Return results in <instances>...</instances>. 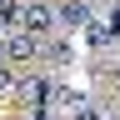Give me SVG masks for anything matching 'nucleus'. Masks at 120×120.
Listing matches in <instances>:
<instances>
[{
	"label": "nucleus",
	"instance_id": "f8f14e48",
	"mask_svg": "<svg viewBox=\"0 0 120 120\" xmlns=\"http://www.w3.org/2000/svg\"><path fill=\"white\" fill-rule=\"evenodd\" d=\"M35 120H40V115H35Z\"/></svg>",
	"mask_w": 120,
	"mask_h": 120
},
{
	"label": "nucleus",
	"instance_id": "f03ea898",
	"mask_svg": "<svg viewBox=\"0 0 120 120\" xmlns=\"http://www.w3.org/2000/svg\"><path fill=\"white\" fill-rule=\"evenodd\" d=\"M35 55H40V40H35V35H25V30H15V35L0 45V60H5V65H30Z\"/></svg>",
	"mask_w": 120,
	"mask_h": 120
},
{
	"label": "nucleus",
	"instance_id": "39448f33",
	"mask_svg": "<svg viewBox=\"0 0 120 120\" xmlns=\"http://www.w3.org/2000/svg\"><path fill=\"white\" fill-rule=\"evenodd\" d=\"M80 35H85V45H90V50H105V45L115 40V25H110V20H95V15H90V25L80 30Z\"/></svg>",
	"mask_w": 120,
	"mask_h": 120
},
{
	"label": "nucleus",
	"instance_id": "6e6552de",
	"mask_svg": "<svg viewBox=\"0 0 120 120\" xmlns=\"http://www.w3.org/2000/svg\"><path fill=\"white\" fill-rule=\"evenodd\" d=\"M75 120H105V115L95 110V105H80V110H75Z\"/></svg>",
	"mask_w": 120,
	"mask_h": 120
},
{
	"label": "nucleus",
	"instance_id": "9d476101",
	"mask_svg": "<svg viewBox=\"0 0 120 120\" xmlns=\"http://www.w3.org/2000/svg\"><path fill=\"white\" fill-rule=\"evenodd\" d=\"M40 5H50V0H40Z\"/></svg>",
	"mask_w": 120,
	"mask_h": 120
},
{
	"label": "nucleus",
	"instance_id": "9b49d317",
	"mask_svg": "<svg viewBox=\"0 0 120 120\" xmlns=\"http://www.w3.org/2000/svg\"><path fill=\"white\" fill-rule=\"evenodd\" d=\"M115 80H120V70H115Z\"/></svg>",
	"mask_w": 120,
	"mask_h": 120
},
{
	"label": "nucleus",
	"instance_id": "0eeeda50",
	"mask_svg": "<svg viewBox=\"0 0 120 120\" xmlns=\"http://www.w3.org/2000/svg\"><path fill=\"white\" fill-rule=\"evenodd\" d=\"M45 60H50V65H70V60H75L70 40H65V35H50V45H45Z\"/></svg>",
	"mask_w": 120,
	"mask_h": 120
},
{
	"label": "nucleus",
	"instance_id": "7ed1b4c3",
	"mask_svg": "<svg viewBox=\"0 0 120 120\" xmlns=\"http://www.w3.org/2000/svg\"><path fill=\"white\" fill-rule=\"evenodd\" d=\"M80 95L75 90H65V85H50V95H45V110H55V115H65V120H75V110H80Z\"/></svg>",
	"mask_w": 120,
	"mask_h": 120
},
{
	"label": "nucleus",
	"instance_id": "20e7f679",
	"mask_svg": "<svg viewBox=\"0 0 120 120\" xmlns=\"http://www.w3.org/2000/svg\"><path fill=\"white\" fill-rule=\"evenodd\" d=\"M55 20L65 25V30H85L90 25V5H85V0H65V5L55 10Z\"/></svg>",
	"mask_w": 120,
	"mask_h": 120
},
{
	"label": "nucleus",
	"instance_id": "f257e3e1",
	"mask_svg": "<svg viewBox=\"0 0 120 120\" xmlns=\"http://www.w3.org/2000/svg\"><path fill=\"white\" fill-rule=\"evenodd\" d=\"M55 25H60L55 10L40 5V0H30V5L20 10V30H25V35H35V40H40V35H55Z\"/></svg>",
	"mask_w": 120,
	"mask_h": 120
},
{
	"label": "nucleus",
	"instance_id": "423d86ee",
	"mask_svg": "<svg viewBox=\"0 0 120 120\" xmlns=\"http://www.w3.org/2000/svg\"><path fill=\"white\" fill-rule=\"evenodd\" d=\"M15 95H20L25 105H45V95H50V85H45L40 75H25V80L15 85Z\"/></svg>",
	"mask_w": 120,
	"mask_h": 120
},
{
	"label": "nucleus",
	"instance_id": "1a4fd4ad",
	"mask_svg": "<svg viewBox=\"0 0 120 120\" xmlns=\"http://www.w3.org/2000/svg\"><path fill=\"white\" fill-rule=\"evenodd\" d=\"M110 25H115V35H120V5H115V10H110Z\"/></svg>",
	"mask_w": 120,
	"mask_h": 120
}]
</instances>
